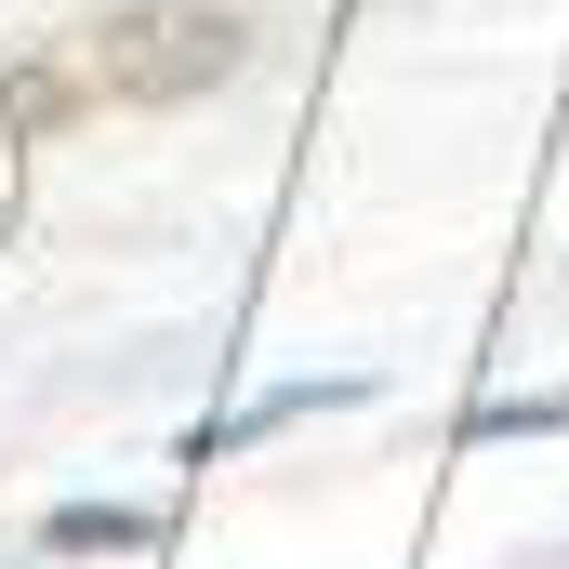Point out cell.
<instances>
[{
  "mask_svg": "<svg viewBox=\"0 0 569 569\" xmlns=\"http://www.w3.org/2000/svg\"><path fill=\"white\" fill-rule=\"evenodd\" d=\"M93 543H146V517H120V503H67V517H53V557H93Z\"/></svg>",
  "mask_w": 569,
  "mask_h": 569,
  "instance_id": "2",
  "label": "cell"
},
{
  "mask_svg": "<svg viewBox=\"0 0 569 569\" xmlns=\"http://www.w3.org/2000/svg\"><path fill=\"white\" fill-rule=\"evenodd\" d=\"M239 53H252V27L226 0H120L67 80H80V107H186V93L239 80Z\"/></svg>",
  "mask_w": 569,
  "mask_h": 569,
  "instance_id": "1",
  "label": "cell"
}]
</instances>
